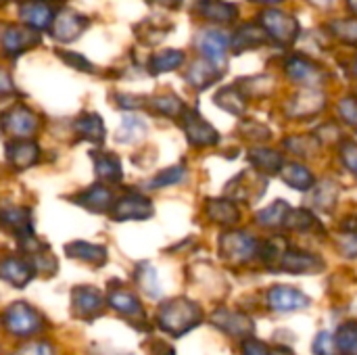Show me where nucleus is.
Here are the masks:
<instances>
[{"label":"nucleus","mask_w":357,"mask_h":355,"mask_svg":"<svg viewBox=\"0 0 357 355\" xmlns=\"http://www.w3.org/2000/svg\"><path fill=\"white\" fill-rule=\"evenodd\" d=\"M201 320H203L201 308L195 301L186 299V297L169 299L157 312L159 328L174 335V337H182L184 333L192 331Z\"/></svg>","instance_id":"f257e3e1"},{"label":"nucleus","mask_w":357,"mask_h":355,"mask_svg":"<svg viewBox=\"0 0 357 355\" xmlns=\"http://www.w3.org/2000/svg\"><path fill=\"white\" fill-rule=\"evenodd\" d=\"M2 326L15 337H31L44 328L42 316L27 303L17 301L8 305L2 314Z\"/></svg>","instance_id":"f03ea898"},{"label":"nucleus","mask_w":357,"mask_h":355,"mask_svg":"<svg viewBox=\"0 0 357 355\" xmlns=\"http://www.w3.org/2000/svg\"><path fill=\"white\" fill-rule=\"evenodd\" d=\"M259 23L270 33V40H274L280 46H291L299 36V21L278 8H266L259 13Z\"/></svg>","instance_id":"7ed1b4c3"},{"label":"nucleus","mask_w":357,"mask_h":355,"mask_svg":"<svg viewBox=\"0 0 357 355\" xmlns=\"http://www.w3.org/2000/svg\"><path fill=\"white\" fill-rule=\"evenodd\" d=\"M220 255L228 264H236V266L247 264L255 255H259V245L247 232L230 230V232H224L222 239H220Z\"/></svg>","instance_id":"20e7f679"},{"label":"nucleus","mask_w":357,"mask_h":355,"mask_svg":"<svg viewBox=\"0 0 357 355\" xmlns=\"http://www.w3.org/2000/svg\"><path fill=\"white\" fill-rule=\"evenodd\" d=\"M266 192V178L257 169H247L238 174L226 186V197L232 201H255Z\"/></svg>","instance_id":"39448f33"},{"label":"nucleus","mask_w":357,"mask_h":355,"mask_svg":"<svg viewBox=\"0 0 357 355\" xmlns=\"http://www.w3.org/2000/svg\"><path fill=\"white\" fill-rule=\"evenodd\" d=\"M230 40L224 31L220 29H205L199 33L197 38V48L201 52L203 59H207L209 63H213L215 67L226 63V54L230 48Z\"/></svg>","instance_id":"423d86ee"},{"label":"nucleus","mask_w":357,"mask_h":355,"mask_svg":"<svg viewBox=\"0 0 357 355\" xmlns=\"http://www.w3.org/2000/svg\"><path fill=\"white\" fill-rule=\"evenodd\" d=\"M211 324H215L220 331H224L226 335L234 337V339H247L253 335V320L247 314L241 312H232V310H215L209 318Z\"/></svg>","instance_id":"0eeeda50"},{"label":"nucleus","mask_w":357,"mask_h":355,"mask_svg":"<svg viewBox=\"0 0 357 355\" xmlns=\"http://www.w3.org/2000/svg\"><path fill=\"white\" fill-rule=\"evenodd\" d=\"M182 126L188 136V142L195 146H213L220 142L218 130L207 123L197 111H184L182 113Z\"/></svg>","instance_id":"6e6552de"},{"label":"nucleus","mask_w":357,"mask_h":355,"mask_svg":"<svg viewBox=\"0 0 357 355\" xmlns=\"http://www.w3.org/2000/svg\"><path fill=\"white\" fill-rule=\"evenodd\" d=\"M326 107V96L322 90H318L316 86H305V90L297 92L289 105H287V113L291 117H310L320 113Z\"/></svg>","instance_id":"1a4fd4ad"},{"label":"nucleus","mask_w":357,"mask_h":355,"mask_svg":"<svg viewBox=\"0 0 357 355\" xmlns=\"http://www.w3.org/2000/svg\"><path fill=\"white\" fill-rule=\"evenodd\" d=\"M102 310V295L94 287H77L71 293V312L75 318L90 320Z\"/></svg>","instance_id":"9d476101"},{"label":"nucleus","mask_w":357,"mask_h":355,"mask_svg":"<svg viewBox=\"0 0 357 355\" xmlns=\"http://www.w3.org/2000/svg\"><path fill=\"white\" fill-rule=\"evenodd\" d=\"M268 303L274 312H297L310 305V297L293 287L276 285L268 291Z\"/></svg>","instance_id":"9b49d317"},{"label":"nucleus","mask_w":357,"mask_h":355,"mask_svg":"<svg viewBox=\"0 0 357 355\" xmlns=\"http://www.w3.org/2000/svg\"><path fill=\"white\" fill-rule=\"evenodd\" d=\"M266 42H270V33L266 31V27L261 23H245L232 36L230 48L234 50V54H241L245 50H253V48L264 46Z\"/></svg>","instance_id":"f8f14e48"},{"label":"nucleus","mask_w":357,"mask_h":355,"mask_svg":"<svg viewBox=\"0 0 357 355\" xmlns=\"http://www.w3.org/2000/svg\"><path fill=\"white\" fill-rule=\"evenodd\" d=\"M278 266L291 274H316L324 270V262L318 255L307 253V251H297V249H287Z\"/></svg>","instance_id":"ddd939ff"},{"label":"nucleus","mask_w":357,"mask_h":355,"mask_svg":"<svg viewBox=\"0 0 357 355\" xmlns=\"http://www.w3.org/2000/svg\"><path fill=\"white\" fill-rule=\"evenodd\" d=\"M284 71H287V75L293 80V82H299V84H307V86H316L320 80H322V69L314 63V61H310V59H305V56H301V54H295V56H291L289 61H287V65H284Z\"/></svg>","instance_id":"4468645a"},{"label":"nucleus","mask_w":357,"mask_h":355,"mask_svg":"<svg viewBox=\"0 0 357 355\" xmlns=\"http://www.w3.org/2000/svg\"><path fill=\"white\" fill-rule=\"evenodd\" d=\"M197 13L203 19L220 23V25H230L238 17V8L230 2H224V0H201L197 4Z\"/></svg>","instance_id":"2eb2a0df"},{"label":"nucleus","mask_w":357,"mask_h":355,"mask_svg":"<svg viewBox=\"0 0 357 355\" xmlns=\"http://www.w3.org/2000/svg\"><path fill=\"white\" fill-rule=\"evenodd\" d=\"M151 213H153L151 201L144 197H138V195L121 199L113 209V216L117 220H146Z\"/></svg>","instance_id":"dca6fc26"},{"label":"nucleus","mask_w":357,"mask_h":355,"mask_svg":"<svg viewBox=\"0 0 357 355\" xmlns=\"http://www.w3.org/2000/svg\"><path fill=\"white\" fill-rule=\"evenodd\" d=\"M207 216L211 222L222 226H234L241 220V209L236 207V201L232 199H209L205 205Z\"/></svg>","instance_id":"f3484780"},{"label":"nucleus","mask_w":357,"mask_h":355,"mask_svg":"<svg viewBox=\"0 0 357 355\" xmlns=\"http://www.w3.org/2000/svg\"><path fill=\"white\" fill-rule=\"evenodd\" d=\"M33 276V266L25 264L23 259H2L0 262V278H4L6 282L15 285V287H25Z\"/></svg>","instance_id":"a211bd4d"},{"label":"nucleus","mask_w":357,"mask_h":355,"mask_svg":"<svg viewBox=\"0 0 357 355\" xmlns=\"http://www.w3.org/2000/svg\"><path fill=\"white\" fill-rule=\"evenodd\" d=\"M249 161H251V165H253L259 174H266V176L280 174V169H282V165H284L282 153L272 151V149H253V151L249 153Z\"/></svg>","instance_id":"6ab92c4d"},{"label":"nucleus","mask_w":357,"mask_h":355,"mask_svg":"<svg viewBox=\"0 0 357 355\" xmlns=\"http://www.w3.org/2000/svg\"><path fill=\"white\" fill-rule=\"evenodd\" d=\"M109 305L119 312L121 316L130 318V320H142L144 318V312H142V305L140 301L136 299V295H132L130 291H123V289H117V291H111L109 295Z\"/></svg>","instance_id":"aec40b11"},{"label":"nucleus","mask_w":357,"mask_h":355,"mask_svg":"<svg viewBox=\"0 0 357 355\" xmlns=\"http://www.w3.org/2000/svg\"><path fill=\"white\" fill-rule=\"evenodd\" d=\"M222 69H218L213 63H209L207 59H199L197 63H192L190 71L186 73V80L197 88V90H203L207 86H211L213 82H218L222 77Z\"/></svg>","instance_id":"412c9836"},{"label":"nucleus","mask_w":357,"mask_h":355,"mask_svg":"<svg viewBox=\"0 0 357 355\" xmlns=\"http://www.w3.org/2000/svg\"><path fill=\"white\" fill-rule=\"evenodd\" d=\"M278 176L295 190H312L316 186L314 174L301 163H284Z\"/></svg>","instance_id":"4be33fe9"},{"label":"nucleus","mask_w":357,"mask_h":355,"mask_svg":"<svg viewBox=\"0 0 357 355\" xmlns=\"http://www.w3.org/2000/svg\"><path fill=\"white\" fill-rule=\"evenodd\" d=\"M247 100H249V96L236 84L226 86V88L218 90V94H215L218 107H222L224 111H228L232 115H238V117L247 111Z\"/></svg>","instance_id":"5701e85b"},{"label":"nucleus","mask_w":357,"mask_h":355,"mask_svg":"<svg viewBox=\"0 0 357 355\" xmlns=\"http://www.w3.org/2000/svg\"><path fill=\"white\" fill-rule=\"evenodd\" d=\"M291 213V207L287 205V201H276L274 205L261 209L255 216V222L264 228H280L287 224V218Z\"/></svg>","instance_id":"b1692460"},{"label":"nucleus","mask_w":357,"mask_h":355,"mask_svg":"<svg viewBox=\"0 0 357 355\" xmlns=\"http://www.w3.org/2000/svg\"><path fill=\"white\" fill-rule=\"evenodd\" d=\"M67 255L73 257V259H82V262H88V264H105L107 259V251L98 245H90V243H71L67 245Z\"/></svg>","instance_id":"393cba45"},{"label":"nucleus","mask_w":357,"mask_h":355,"mask_svg":"<svg viewBox=\"0 0 357 355\" xmlns=\"http://www.w3.org/2000/svg\"><path fill=\"white\" fill-rule=\"evenodd\" d=\"M337 197H339V186L333 182V180H326L324 184H320L318 188L314 186V197H312V203L314 207L331 213L337 205Z\"/></svg>","instance_id":"a878e982"},{"label":"nucleus","mask_w":357,"mask_h":355,"mask_svg":"<svg viewBox=\"0 0 357 355\" xmlns=\"http://www.w3.org/2000/svg\"><path fill=\"white\" fill-rule=\"evenodd\" d=\"M182 63H184V52L182 50H163V52H157L151 59V71L153 73L172 71V69H178Z\"/></svg>","instance_id":"bb28decb"},{"label":"nucleus","mask_w":357,"mask_h":355,"mask_svg":"<svg viewBox=\"0 0 357 355\" xmlns=\"http://www.w3.org/2000/svg\"><path fill=\"white\" fill-rule=\"evenodd\" d=\"M337 352L343 355H357V322H347L337 333Z\"/></svg>","instance_id":"cd10ccee"},{"label":"nucleus","mask_w":357,"mask_h":355,"mask_svg":"<svg viewBox=\"0 0 357 355\" xmlns=\"http://www.w3.org/2000/svg\"><path fill=\"white\" fill-rule=\"evenodd\" d=\"M272 77L268 75H257V77H243L238 80V88L247 94V96H266L272 92Z\"/></svg>","instance_id":"c85d7f7f"},{"label":"nucleus","mask_w":357,"mask_h":355,"mask_svg":"<svg viewBox=\"0 0 357 355\" xmlns=\"http://www.w3.org/2000/svg\"><path fill=\"white\" fill-rule=\"evenodd\" d=\"M284 146L291 149V153L301 157H314L320 149V140L316 136H293L284 140Z\"/></svg>","instance_id":"c756f323"},{"label":"nucleus","mask_w":357,"mask_h":355,"mask_svg":"<svg viewBox=\"0 0 357 355\" xmlns=\"http://www.w3.org/2000/svg\"><path fill=\"white\" fill-rule=\"evenodd\" d=\"M287 228L291 230H301V232H307V230H314V228H320V222L314 218L312 211L307 209H291L289 218H287Z\"/></svg>","instance_id":"7c9ffc66"},{"label":"nucleus","mask_w":357,"mask_h":355,"mask_svg":"<svg viewBox=\"0 0 357 355\" xmlns=\"http://www.w3.org/2000/svg\"><path fill=\"white\" fill-rule=\"evenodd\" d=\"M331 31H333V36H337L341 42L349 44V46H357V17L333 21V23H331Z\"/></svg>","instance_id":"2f4dec72"},{"label":"nucleus","mask_w":357,"mask_h":355,"mask_svg":"<svg viewBox=\"0 0 357 355\" xmlns=\"http://www.w3.org/2000/svg\"><path fill=\"white\" fill-rule=\"evenodd\" d=\"M153 109L161 115L167 117H180L186 109L184 103L176 96V94H163V96H155L153 98Z\"/></svg>","instance_id":"473e14b6"},{"label":"nucleus","mask_w":357,"mask_h":355,"mask_svg":"<svg viewBox=\"0 0 357 355\" xmlns=\"http://www.w3.org/2000/svg\"><path fill=\"white\" fill-rule=\"evenodd\" d=\"M21 17H23L27 23L36 25V27H46V25L50 23V8H48V6H44V4L33 2V4L23 6Z\"/></svg>","instance_id":"72a5a7b5"},{"label":"nucleus","mask_w":357,"mask_h":355,"mask_svg":"<svg viewBox=\"0 0 357 355\" xmlns=\"http://www.w3.org/2000/svg\"><path fill=\"white\" fill-rule=\"evenodd\" d=\"M8 155H10V161L15 165L25 167L36 159V146L31 142H17L15 146L8 149Z\"/></svg>","instance_id":"f704fd0d"},{"label":"nucleus","mask_w":357,"mask_h":355,"mask_svg":"<svg viewBox=\"0 0 357 355\" xmlns=\"http://www.w3.org/2000/svg\"><path fill=\"white\" fill-rule=\"evenodd\" d=\"M82 27V19L77 15H63L59 21H56V38H63V40H73L77 36Z\"/></svg>","instance_id":"c9c22d12"},{"label":"nucleus","mask_w":357,"mask_h":355,"mask_svg":"<svg viewBox=\"0 0 357 355\" xmlns=\"http://www.w3.org/2000/svg\"><path fill=\"white\" fill-rule=\"evenodd\" d=\"M186 176V169L184 165H176V167H167L165 172H161L159 176H155L151 180V188H163V186H172V184H178L182 182Z\"/></svg>","instance_id":"e433bc0d"},{"label":"nucleus","mask_w":357,"mask_h":355,"mask_svg":"<svg viewBox=\"0 0 357 355\" xmlns=\"http://www.w3.org/2000/svg\"><path fill=\"white\" fill-rule=\"evenodd\" d=\"M33 126H36V121H33V115H31V113H27L25 109L13 111V119L8 121L10 132L23 136V134H29V132L33 130Z\"/></svg>","instance_id":"4c0bfd02"},{"label":"nucleus","mask_w":357,"mask_h":355,"mask_svg":"<svg viewBox=\"0 0 357 355\" xmlns=\"http://www.w3.org/2000/svg\"><path fill=\"white\" fill-rule=\"evenodd\" d=\"M136 278H138V285L142 287V291L144 293H149L151 297H159V282H157V274H155V270L151 268V266H140L138 268V274H136Z\"/></svg>","instance_id":"58836bf2"},{"label":"nucleus","mask_w":357,"mask_h":355,"mask_svg":"<svg viewBox=\"0 0 357 355\" xmlns=\"http://www.w3.org/2000/svg\"><path fill=\"white\" fill-rule=\"evenodd\" d=\"M238 132L243 134V138L253 140V142H266L270 138V130L264 123H257V121H243L238 126Z\"/></svg>","instance_id":"ea45409f"},{"label":"nucleus","mask_w":357,"mask_h":355,"mask_svg":"<svg viewBox=\"0 0 357 355\" xmlns=\"http://www.w3.org/2000/svg\"><path fill=\"white\" fill-rule=\"evenodd\" d=\"M96 172H98V176H102L107 180H119L121 178L119 161L111 155H100L96 159Z\"/></svg>","instance_id":"a19ab883"},{"label":"nucleus","mask_w":357,"mask_h":355,"mask_svg":"<svg viewBox=\"0 0 357 355\" xmlns=\"http://www.w3.org/2000/svg\"><path fill=\"white\" fill-rule=\"evenodd\" d=\"M339 115L347 126L357 130V96H345L339 103Z\"/></svg>","instance_id":"79ce46f5"},{"label":"nucleus","mask_w":357,"mask_h":355,"mask_svg":"<svg viewBox=\"0 0 357 355\" xmlns=\"http://www.w3.org/2000/svg\"><path fill=\"white\" fill-rule=\"evenodd\" d=\"M79 130L84 132V136L92 138V140H100L105 130H102V121L98 115H90V117H84L79 121Z\"/></svg>","instance_id":"37998d69"},{"label":"nucleus","mask_w":357,"mask_h":355,"mask_svg":"<svg viewBox=\"0 0 357 355\" xmlns=\"http://www.w3.org/2000/svg\"><path fill=\"white\" fill-rule=\"evenodd\" d=\"M109 201H111L109 190H107V188H100V186L92 188V190L84 197V205H90L92 209H98V211H102V209L109 205Z\"/></svg>","instance_id":"c03bdc74"},{"label":"nucleus","mask_w":357,"mask_h":355,"mask_svg":"<svg viewBox=\"0 0 357 355\" xmlns=\"http://www.w3.org/2000/svg\"><path fill=\"white\" fill-rule=\"evenodd\" d=\"M341 159H343L345 167L357 178V142L354 140L341 142Z\"/></svg>","instance_id":"a18cd8bd"},{"label":"nucleus","mask_w":357,"mask_h":355,"mask_svg":"<svg viewBox=\"0 0 357 355\" xmlns=\"http://www.w3.org/2000/svg\"><path fill=\"white\" fill-rule=\"evenodd\" d=\"M312 352H314V355H335L337 343L333 341V335L331 333H318Z\"/></svg>","instance_id":"49530a36"},{"label":"nucleus","mask_w":357,"mask_h":355,"mask_svg":"<svg viewBox=\"0 0 357 355\" xmlns=\"http://www.w3.org/2000/svg\"><path fill=\"white\" fill-rule=\"evenodd\" d=\"M339 251L345 257H357V230H345L339 236Z\"/></svg>","instance_id":"de8ad7c7"},{"label":"nucleus","mask_w":357,"mask_h":355,"mask_svg":"<svg viewBox=\"0 0 357 355\" xmlns=\"http://www.w3.org/2000/svg\"><path fill=\"white\" fill-rule=\"evenodd\" d=\"M123 134H132V140H134V138H138V136L144 134V123L140 119H136V117H126L119 136H123Z\"/></svg>","instance_id":"09e8293b"},{"label":"nucleus","mask_w":357,"mask_h":355,"mask_svg":"<svg viewBox=\"0 0 357 355\" xmlns=\"http://www.w3.org/2000/svg\"><path fill=\"white\" fill-rule=\"evenodd\" d=\"M241 355H272V352L266 347V343L255 341V339H245L243 347H241Z\"/></svg>","instance_id":"8fccbe9b"},{"label":"nucleus","mask_w":357,"mask_h":355,"mask_svg":"<svg viewBox=\"0 0 357 355\" xmlns=\"http://www.w3.org/2000/svg\"><path fill=\"white\" fill-rule=\"evenodd\" d=\"M15 355H56L54 349L48 345V343H29V345H23Z\"/></svg>","instance_id":"3c124183"},{"label":"nucleus","mask_w":357,"mask_h":355,"mask_svg":"<svg viewBox=\"0 0 357 355\" xmlns=\"http://www.w3.org/2000/svg\"><path fill=\"white\" fill-rule=\"evenodd\" d=\"M151 355H176V352H174L169 345H165V343L157 341V343H153V345H151Z\"/></svg>","instance_id":"603ef678"},{"label":"nucleus","mask_w":357,"mask_h":355,"mask_svg":"<svg viewBox=\"0 0 357 355\" xmlns=\"http://www.w3.org/2000/svg\"><path fill=\"white\" fill-rule=\"evenodd\" d=\"M272 355H293V352H289L287 347H276V349L272 352Z\"/></svg>","instance_id":"864d4df0"},{"label":"nucleus","mask_w":357,"mask_h":355,"mask_svg":"<svg viewBox=\"0 0 357 355\" xmlns=\"http://www.w3.org/2000/svg\"><path fill=\"white\" fill-rule=\"evenodd\" d=\"M312 4H316V6H331L333 4V0H310Z\"/></svg>","instance_id":"5fc2aeb1"},{"label":"nucleus","mask_w":357,"mask_h":355,"mask_svg":"<svg viewBox=\"0 0 357 355\" xmlns=\"http://www.w3.org/2000/svg\"><path fill=\"white\" fill-rule=\"evenodd\" d=\"M347 6L354 13V17H357V0H347Z\"/></svg>","instance_id":"6e6d98bb"},{"label":"nucleus","mask_w":357,"mask_h":355,"mask_svg":"<svg viewBox=\"0 0 357 355\" xmlns=\"http://www.w3.org/2000/svg\"><path fill=\"white\" fill-rule=\"evenodd\" d=\"M251 2H257V4H278L282 0H251Z\"/></svg>","instance_id":"4d7b16f0"},{"label":"nucleus","mask_w":357,"mask_h":355,"mask_svg":"<svg viewBox=\"0 0 357 355\" xmlns=\"http://www.w3.org/2000/svg\"><path fill=\"white\" fill-rule=\"evenodd\" d=\"M354 73L357 75V59H356V63H354Z\"/></svg>","instance_id":"13d9d810"}]
</instances>
